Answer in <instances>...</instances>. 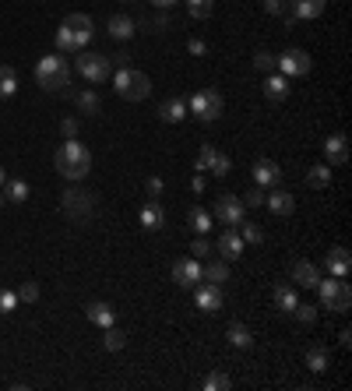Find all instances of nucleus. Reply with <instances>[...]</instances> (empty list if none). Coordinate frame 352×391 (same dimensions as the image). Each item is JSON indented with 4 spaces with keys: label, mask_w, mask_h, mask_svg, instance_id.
I'll use <instances>...</instances> for the list:
<instances>
[{
    "label": "nucleus",
    "mask_w": 352,
    "mask_h": 391,
    "mask_svg": "<svg viewBox=\"0 0 352 391\" xmlns=\"http://www.w3.org/2000/svg\"><path fill=\"white\" fill-rule=\"evenodd\" d=\"M53 166H57V173L67 177L71 184H82L88 173H92V152H88L78 138H67V141L53 152Z\"/></svg>",
    "instance_id": "f257e3e1"
},
{
    "label": "nucleus",
    "mask_w": 352,
    "mask_h": 391,
    "mask_svg": "<svg viewBox=\"0 0 352 391\" xmlns=\"http://www.w3.org/2000/svg\"><path fill=\"white\" fill-rule=\"evenodd\" d=\"M92 35H95L92 18L75 11V14H67L64 25L57 28V50H60V53H82L88 43H92Z\"/></svg>",
    "instance_id": "f03ea898"
},
{
    "label": "nucleus",
    "mask_w": 352,
    "mask_h": 391,
    "mask_svg": "<svg viewBox=\"0 0 352 391\" xmlns=\"http://www.w3.org/2000/svg\"><path fill=\"white\" fill-rule=\"evenodd\" d=\"M35 82L46 89V92H60L67 82H71V64L60 57V53H50L35 64Z\"/></svg>",
    "instance_id": "7ed1b4c3"
},
{
    "label": "nucleus",
    "mask_w": 352,
    "mask_h": 391,
    "mask_svg": "<svg viewBox=\"0 0 352 391\" xmlns=\"http://www.w3.org/2000/svg\"><path fill=\"white\" fill-rule=\"evenodd\" d=\"M113 89H116V96L127 99V102H141V99H148V92H152V78H148L145 71L120 67V71L113 75Z\"/></svg>",
    "instance_id": "20e7f679"
},
{
    "label": "nucleus",
    "mask_w": 352,
    "mask_h": 391,
    "mask_svg": "<svg viewBox=\"0 0 352 391\" xmlns=\"http://www.w3.org/2000/svg\"><path fill=\"white\" fill-rule=\"evenodd\" d=\"M60 208H64V215H67L71 222L85 226L88 219H92V211H95V194L85 191V187H67L64 197H60Z\"/></svg>",
    "instance_id": "39448f33"
},
{
    "label": "nucleus",
    "mask_w": 352,
    "mask_h": 391,
    "mask_svg": "<svg viewBox=\"0 0 352 391\" xmlns=\"http://www.w3.org/2000/svg\"><path fill=\"white\" fill-rule=\"evenodd\" d=\"M317 293H321V303L328 307V310H339V314H346L352 307V290H349V282H342V279H321L317 286H314Z\"/></svg>",
    "instance_id": "423d86ee"
},
{
    "label": "nucleus",
    "mask_w": 352,
    "mask_h": 391,
    "mask_svg": "<svg viewBox=\"0 0 352 391\" xmlns=\"http://www.w3.org/2000/svg\"><path fill=\"white\" fill-rule=\"evenodd\" d=\"M187 113H194L201 123H215V120L222 116V96H219L215 89H201V92H194V96H190Z\"/></svg>",
    "instance_id": "0eeeda50"
},
{
    "label": "nucleus",
    "mask_w": 352,
    "mask_h": 391,
    "mask_svg": "<svg viewBox=\"0 0 352 391\" xmlns=\"http://www.w3.org/2000/svg\"><path fill=\"white\" fill-rule=\"evenodd\" d=\"M75 57H78V75L85 82H92V85H99V82H106L113 75V60L106 53H88V50H82Z\"/></svg>",
    "instance_id": "6e6552de"
},
{
    "label": "nucleus",
    "mask_w": 352,
    "mask_h": 391,
    "mask_svg": "<svg viewBox=\"0 0 352 391\" xmlns=\"http://www.w3.org/2000/svg\"><path fill=\"white\" fill-rule=\"evenodd\" d=\"M275 60H278V75H285V78H307L310 67H314L310 53L307 50H296V46L285 50V53H278Z\"/></svg>",
    "instance_id": "1a4fd4ad"
},
{
    "label": "nucleus",
    "mask_w": 352,
    "mask_h": 391,
    "mask_svg": "<svg viewBox=\"0 0 352 391\" xmlns=\"http://www.w3.org/2000/svg\"><path fill=\"white\" fill-rule=\"evenodd\" d=\"M211 219H219L222 226H240L243 219H247V204H243V197H236V194H222L219 201H215V215Z\"/></svg>",
    "instance_id": "9d476101"
},
{
    "label": "nucleus",
    "mask_w": 352,
    "mask_h": 391,
    "mask_svg": "<svg viewBox=\"0 0 352 391\" xmlns=\"http://www.w3.org/2000/svg\"><path fill=\"white\" fill-rule=\"evenodd\" d=\"M194 170H197V173H215V177H229L233 163H229V155H226V152H219L215 145H204V148H201V155H197V163H194Z\"/></svg>",
    "instance_id": "9b49d317"
},
{
    "label": "nucleus",
    "mask_w": 352,
    "mask_h": 391,
    "mask_svg": "<svg viewBox=\"0 0 352 391\" xmlns=\"http://www.w3.org/2000/svg\"><path fill=\"white\" fill-rule=\"evenodd\" d=\"M243 247H247V243H243L240 229H233V226H229V229H222V233H219V243H215V250H219L226 261H236V258L243 254Z\"/></svg>",
    "instance_id": "f8f14e48"
},
{
    "label": "nucleus",
    "mask_w": 352,
    "mask_h": 391,
    "mask_svg": "<svg viewBox=\"0 0 352 391\" xmlns=\"http://www.w3.org/2000/svg\"><path fill=\"white\" fill-rule=\"evenodd\" d=\"M173 282L176 286H183V290H190V286L201 282V265H197V258H183V261H176L173 265Z\"/></svg>",
    "instance_id": "ddd939ff"
},
{
    "label": "nucleus",
    "mask_w": 352,
    "mask_h": 391,
    "mask_svg": "<svg viewBox=\"0 0 352 391\" xmlns=\"http://www.w3.org/2000/svg\"><path fill=\"white\" fill-rule=\"evenodd\" d=\"M194 303H197L201 314H215V310H222V290L211 286V282H204V286L194 290Z\"/></svg>",
    "instance_id": "4468645a"
},
{
    "label": "nucleus",
    "mask_w": 352,
    "mask_h": 391,
    "mask_svg": "<svg viewBox=\"0 0 352 391\" xmlns=\"http://www.w3.org/2000/svg\"><path fill=\"white\" fill-rule=\"evenodd\" d=\"M324 7H328V0H289V18L292 21H314V18H321L324 14Z\"/></svg>",
    "instance_id": "2eb2a0df"
},
{
    "label": "nucleus",
    "mask_w": 352,
    "mask_h": 391,
    "mask_svg": "<svg viewBox=\"0 0 352 391\" xmlns=\"http://www.w3.org/2000/svg\"><path fill=\"white\" fill-rule=\"evenodd\" d=\"M324 155H328V166H346L349 163V141H346V134H331L324 141Z\"/></svg>",
    "instance_id": "dca6fc26"
},
{
    "label": "nucleus",
    "mask_w": 352,
    "mask_h": 391,
    "mask_svg": "<svg viewBox=\"0 0 352 391\" xmlns=\"http://www.w3.org/2000/svg\"><path fill=\"white\" fill-rule=\"evenodd\" d=\"M324 265H328V275H335V279H346L352 268V258L346 247H331L328 250V258H324Z\"/></svg>",
    "instance_id": "f3484780"
},
{
    "label": "nucleus",
    "mask_w": 352,
    "mask_h": 391,
    "mask_svg": "<svg viewBox=\"0 0 352 391\" xmlns=\"http://www.w3.org/2000/svg\"><path fill=\"white\" fill-rule=\"evenodd\" d=\"M264 204H268L275 215H292V211H296V197L289 194V191H282V187H271V191L264 194Z\"/></svg>",
    "instance_id": "a211bd4d"
},
{
    "label": "nucleus",
    "mask_w": 352,
    "mask_h": 391,
    "mask_svg": "<svg viewBox=\"0 0 352 391\" xmlns=\"http://www.w3.org/2000/svg\"><path fill=\"white\" fill-rule=\"evenodd\" d=\"M251 173H254V180H258L261 187H278V180H282V170H278V163H271V159H258Z\"/></svg>",
    "instance_id": "6ab92c4d"
},
{
    "label": "nucleus",
    "mask_w": 352,
    "mask_h": 391,
    "mask_svg": "<svg viewBox=\"0 0 352 391\" xmlns=\"http://www.w3.org/2000/svg\"><path fill=\"white\" fill-rule=\"evenodd\" d=\"M138 219H141V229H148V233H155V229H163V226H166V211H163V204H159L155 197L141 208V215H138Z\"/></svg>",
    "instance_id": "aec40b11"
},
{
    "label": "nucleus",
    "mask_w": 352,
    "mask_h": 391,
    "mask_svg": "<svg viewBox=\"0 0 352 391\" xmlns=\"http://www.w3.org/2000/svg\"><path fill=\"white\" fill-rule=\"evenodd\" d=\"M264 99H268V102H285V99H289V78L271 71V75L264 78Z\"/></svg>",
    "instance_id": "412c9836"
},
{
    "label": "nucleus",
    "mask_w": 352,
    "mask_h": 391,
    "mask_svg": "<svg viewBox=\"0 0 352 391\" xmlns=\"http://www.w3.org/2000/svg\"><path fill=\"white\" fill-rule=\"evenodd\" d=\"M271 303H275V310L278 314H292L296 310V303H299V293H296V286H275V293H271Z\"/></svg>",
    "instance_id": "4be33fe9"
},
{
    "label": "nucleus",
    "mask_w": 352,
    "mask_h": 391,
    "mask_svg": "<svg viewBox=\"0 0 352 391\" xmlns=\"http://www.w3.org/2000/svg\"><path fill=\"white\" fill-rule=\"evenodd\" d=\"M292 282H299L303 290H314V286L321 282V272H317V265H310L307 258H303V261H296V265H292Z\"/></svg>",
    "instance_id": "5701e85b"
},
{
    "label": "nucleus",
    "mask_w": 352,
    "mask_h": 391,
    "mask_svg": "<svg viewBox=\"0 0 352 391\" xmlns=\"http://www.w3.org/2000/svg\"><path fill=\"white\" fill-rule=\"evenodd\" d=\"M85 317L92 321V324H99V328H109V324L116 321V310H113L109 303L95 299V303H88V307H85Z\"/></svg>",
    "instance_id": "b1692460"
},
{
    "label": "nucleus",
    "mask_w": 352,
    "mask_h": 391,
    "mask_svg": "<svg viewBox=\"0 0 352 391\" xmlns=\"http://www.w3.org/2000/svg\"><path fill=\"white\" fill-rule=\"evenodd\" d=\"M106 32H109L113 39L127 43V39H134V18H127V14H113V18L106 21Z\"/></svg>",
    "instance_id": "393cba45"
},
{
    "label": "nucleus",
    "mask_w": 352,
    "mask_h": 391,
    "mask_svg": "<svg viewBox=\"0 0 352 391\" xmlns=\"http://www.w3.org/2000/svg\"><path fill=\"white\" fill-rule=\"evenodd\" d=\"M159 116H163V123H180L183 116H187V99H166L163 106H159Z\"/></svg>",
    "instance_id": "a878e982"
},
{
    "label": "nucleus",
    "mask_w": 352,
    "mask_h": 391,
    "mask_svg": "<svg viewBox=\"0 0 352 391\" xmlns=\"http://www.w3.org/2000/svg\"><path fill=\"white\" fill-rule=\"evenodd\" d=\"M303 363H307V367H310L314 374H324V370L331 367V353H328L324 346H310V349H307V360H303Z\"/></svg>",
    "instance_id": "bb28decb"
},
{
    "label": "nucleus",
    "mask_w": 352,
    "mask_h": 391,
    "mask_svg": "<svg viewBox=\"0 0 352 391\" xmlns=\"http://www.w3.org/2000/svg\"><path fill=\"white\" fill-rule=\"evenodd\" d=\"M187 222H190V229H194L197 236H204V233H211V226H215V219H211V211H204V208H190V211H187Z\"/></svg>",
    "instance_id": "cd10ccee"
},
{
    "label": "nucleus",
    "mask_w": 352,
    "mask_h": 391,
    "mask_svg": "<svg viewBox=\"0 0 352 391\" xmlns=\"http://www.w3.org/2000/svg\"><path fill=\"white\" fill-rule=\"evenodd\" d=\"M201 279L211 282V286H222V282H229V265H226V261H208V265L201 268Z\"/></svg>",
    "instance_id": "c85d7f7f"
},
{
    "label": "nucleus",
    "mask_w": 352,
    "mask_h": 391,
    "mask_svg": "<svg viewBox=\"0 0 352 391\" xmlns=\"http://www.w3.org/2000/svg\"><path fill=\"white\" fill-rule=\"evenodd\" d=\"M226 338H229V346H236V349H251V346H254L251 328H247V324H240V321H233V324H229Z\"/></svg>",
    "instance_id": "c756f323"
},
{
    "label": "nucleus",
    "mask_w": 352,
    "mask_h": 391,
    "mask_svg": "<svg viewBox=\"0 0 352 391\" xmlns=\"http://www.w3.org/2000/svg\"><path fill=\"white\" fill-rule=\"evenodd\" d=\"M307 187H314V191L331 187V166H310L307 170Z\"/></svg>",
    "instance_id": "7c9ffc66"
},
{
    "label": "nucleus",
    "mask_w": 352,
    "mask_h": 391,
    "mask_svg": "<svg viewBox=\"0 0 352 391\" xmlns=\"http://www.w3.org/2000/svg\"><path fill=\"white\" fill-rule=\"evenodd\" d=\"M102 346H106V353H120V349L127 346V335L109 324V328H102Z\"/></svg>",
    "instance_id": "2f4dec72"
},
{
    "label": "nucleus",
    "mask_w": 352,
    "mask_h": 391,
    "mask_svg": "<svg viewBox=\"0 0 352 391\" xmlns=\"http://www.w3.org/2000/svg\"><path fill=\"white\" fill-rule=\"evenodd\" d=\"M18 92V75H14V67H0V99H11Z\"/></svg>",
    "instance_id": "473e14b6"
},
{
    "label": "nucleus",
    "mask_w": 352,
    "mask_h": 391,
    "mask_svg": "<svg viewBox=\"0 0 352 391\" xmlns=\"http://www.w3.org/2000/svg\"><path fill=\"white\" fill-rule=\"evenodd\" d=\"M236 229H240L243 243H254V247H258V243H264V229L258 226V222H247V219H243V222H240Z\"/></svg>",
    "instance_id": "72a5a7b5"
},
{
    "label": "nucleus",
    "mask_w": 352,
    "mask_h": 391,
    "mask_svg": "<svg viewBox=\"0 0 352 391\" xmlns=\"http://www.w3.org/2000/svg\"><path fill=\"white\" fill-rule=\"evenodd\" d=\"M187 11H190V18L204 21V18H211V11H215V0H187Z\"/></svg>",
    "instance_id": "f704fd0d"
},
{
    "label": "nucleus",
    "mask_w": 352,
    "mask_h": 391,
    "mask_svg": "<svg viewBox=\"0 0 352 391\" xmlns=\"http://www.w3.org/2000/svg\"><path fill=\"white\" fill-rule=\"evenodd\" d=\"M4 194H7V201H25L28 197V184L25 180H4Z\"/></svg>",
    "instance_id": "c9c22d12"
},
{
    "label": "nucleus",
    "mask_w": 352,
    "mask_h": 391,
    "mask_svg": "<svg viewBox=\"0 0 352 391\" xmlns=\"http://www.w3.org/2000/svg\"><path fill=\"white\" fill-rule=\"evenodd\" d=\"M254 64H258V71H264V75L278 71V60H275V53H268V50H258V53H254Z\"/></svg>",
    "instance_id": "e433bc0d"
},
{
    "label": "nucleus",
    "mask_w": 352,
    "mask_h": 391,
    "mask_svg": "<svg viewBox=\"0 0 352 391\" xmlns=\"http://www.w3.org/2000/svg\"><path fill=\"white\" fill-rule=\"evenodd\" d=\"M292 317H296L299 324H314V321H317V307H310V303H296Z\"/></svg>",
    "instance_id": "4c0bfd02"
},
{
    "label": "nucleus",
    "mask_w": 352,
    "mask_h": 391,
    "mask_svg": "<svg viewBox=\"0 0 352 391\" xmlns=\"http://www.w3.org/2000/svg\"><path fill=\"white\" fill-rule=\"evenodd\" d=\"M75 102H78L82 113H99V96H95V92H78Z\"/></svg>",
    "instance_id": "58836bf2"
},
{
    "label": "nucleus",
    "mask_w": 352,
    "mask_h": 391,
    "mask_svg": "<svg viewBox=\"0 0 352 391\" xmlns=\"http://www.w3.org/2000/svg\"><path fill=\"white\" fill-rule=\"evenodd\" d=\"M18 293L14 290H0V314H11V310H18Z\"/></svg>",
    "instance_id": "ea45409f"
},
{
    "label": "nucleus",
    "mask_w": 352,
    "mask_h": 391,
    "mask_svg": "<svg viewBox=\"0 0 352 391\" xmlns=\"http://www.w3.org/2000/svg\"><path fill=\"white\" fill-rule=\"evenodd\" d=\"M204 388H208V391H229V388H233V381H229L226 374H219V370H215V374L204 381Z\"/></svg>",
    "instance_id": "a19ab883"
},
{
    "label": "nucleus",
    "mask_w": 352,
    "mask_h": 391,
    "mask_svg": "<svg viewBox=\"0 0 352 391\" xmlns=\"http://www.w3.org/2000/svg\"><path fill=\"white\" fill-rule=\"evenodd\" d=\"M18 299H21V303H35V299H39V286H35V282H21Z\"/></svg>",
    "instance_id": "79ce46f5"
},
{
    "label": "nucleus",
    "mask_w": 352,
    "mask_h": 391,
    "mask_svg": "<svg viewBox=\"0 0 352 391\" xmlns=\"http://www.w3.org/2000/svg\"><path fill=\"white\" fill-rule=\"evenodd\" d=\"M204 254H211V243H208L204 236H197V240L190 243V258H204Z\"/></svg>",
    "instance_id": "37998d69"
},
{
    "label": "nucleus",
    "mask_w": 352,
    "mask_h": 391,
    "mask_svg": "<svg viewBox=\"0 0 352 391\" xmlns=\"http://www.w3.org/2000/svg\"><path fill=\"white\" fill-rule=\"evenodd\" d=\"M264 11H268V14H285L289 4H285V0H264Z\"/></svg>",
    "instance_id": "c03bdc74"
},
{
    "label": "nucleus",
    "mask_w": 352,
    "mask_h": 391,
    "mask_svg": "<svg viewBox=\"0 0 352 391\" xmlns=\"http://www.w3.org/2000/svg\"><path fill=\"white\" fill-rule=\"evenodd\" d=\"M247 208H258V204H264V191L261 187H254V191H247V201H243Z\"/></svg>",
    "instance_id": "a18cd8bd"
},
{
    "label": "nucleus",
    "mask_w": 352,
    "mask_h": 391,
    "mask_svg": "<svg viewBox=\"0 0 352 391\" xmlns=\"http://www.w3.org/2000/svg\"><path fill=\"white\" fill-rule=\"evenodd\" d=\"M60 131H64V138H78V120H75V116H67V120L60 123Z\"/></svg>",
    "instance_id": "49530a36"
},
{
    "label": "nucleus",
    "mask_w": 352,
    "mask_h": 391,
    "mask_svg": "<svg viewBox=\"0 0 352 391\" xmlns=\"http://www.w3.org/2000/svg\"><path fill=\"white\" fill-rule=\"evenodd\" d=\"M187 50H190L194 57H204V53H208V46H204L201 39H190V43H187Z\"/></svg>",
    "instance_id": "de8ad7c7"
},
{
    "label": "nucleus",
    "mask_w": 352,
    "mask_h": 391,
    "mask_svg": "<svg viewBox=\"0 0 352 391\" xmlns=\"http://www.w3.org/2000/svg\"><path fill=\"white\" fill-rule=\"evenodd\" d=\"M159 194H163V180L152 177V180H148V197H159Z\"/></svg>",
    "instance_id": "09e8293b"
},
{
    "label": "nucleus",
    "mask_w": 352,
    "mask_h": 391,
    "mask_svg": "<svg viewBox=\"0 0 352 391\" xmlns=\"http://www.w3.org/2000/svg\"><path fill=\"white\" fill-rule=\"evenodd\" d=\"M152 25H155L159 32H166V28H170V14H166V11H163V14H155V21H152Z\"/></svg>",
    "instance_id": "8fccbe9b"
},
{
    "label": "nucleus",
    "mask_w": 352,
    "mask_h": 391,
    "mask_svg": "<svg viewBox=\"0 0 352 391\" xmlns=\"http://www.w3.org/2000/svg\"><path fill=\"white\" fill-rule=\"evenodd\" d=\"M109 60H116V64H120V67H127V60H131V53H127V50H120V53H113V57H109Z\"/></svg>",
    "instance_id": "3c124183"
},
{
    "label": "nucleus",
    "mask_w": 352,
    "mask_h": 391,
    "mask_svg": "<svg viewBox=\"0 0 352 391\" xmlns=\"http://www.w3.org/2000/svg\"><path fill=\"white\" fill-rule=\"evenodd\" d=\"M339 342H342V349H349V346H352V331H349V328H342V335H339Z\"/></svg>",
    "instance_id": "603ef678"
},
{
    "label": "nucleus",
    "mask_w": 352,
    "mask_h": 391,
    "mask_svg": "<svg viewBox=\"0 0 352 391\" xmlns=\"http://www.w3.org/2000/svg\"><path fill=\"white\" fill-rule=\"evenodd\" d=\"M190 187H194V194H201V191H204V177H201V173H197V177H194V180H190Z\"/></svg>",
    "instance_id": "864d4df0"
},
{
    "label": "nucleus",
    "mask_w": 352,
    "mask_h": 391,
    "mask_svg": "<svg viewBox=\"0 0 352 391\" xmlns=\"http://www.w3.org/2000/svg\"><path fill=\"white\" fill-rule=\"evenodd\" d=\"M152 4H155V7H163V11H166V7H173L176 0H152Z\"/></svg>",
    "instance_id": "5fc2aeb1"
},
{
    "label": "nucleus",
    "mask_w": 352,
    "mask_h": 391,
    "mask_svg": "<svg viewBox=\"0 0 352 391\" xmlns=\"http://www.w3.org/2000/svg\"><path fill=\"white\" fill-rule=\"evenodd\" d=\"M4 180H7V173H4V166H0V187H4Z\"/></svg>",
    "instance_id": "6e6d98bb"
},
{
    "label": "nucleus",
    "mask_w": 352,
    "mask_h": 391,
    "mask_svg": "<svg viewBox=\"0 0 352 391\" xmlns=\"http://www.w3.org/2000/svg\"><path fill=\"white\" fill-rule=\"evenodd\" d=\"M4 201H7V194H4V187H0V204H4Z\"/></svg>",
    "instance_id": "4d7b16f0"
}]
</instances>
